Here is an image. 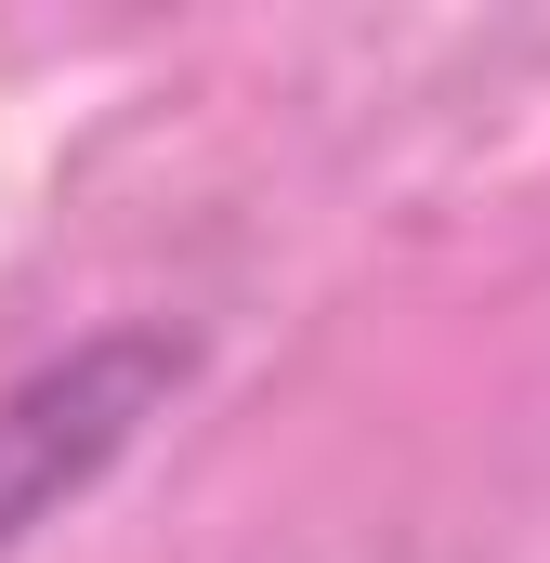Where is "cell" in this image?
I'll return each instance as SVG.
<instances>
[{"mask_svg": "<svg viewBox=\"0 0 550 563\" xmlns=\"http://www.w3.org/2000/svg\"><path fill=\"white\" fill-rule=\"evenodd\" d=\"M184 380H197V328H157V314L92 328V341L40 354L26 380H0V551L40 538L66 498H92Z\"/></svg>", "mask_w": 550, "mask_h": 563, "instance_id": "cell-1", "label": "cell"}]
</instances>
